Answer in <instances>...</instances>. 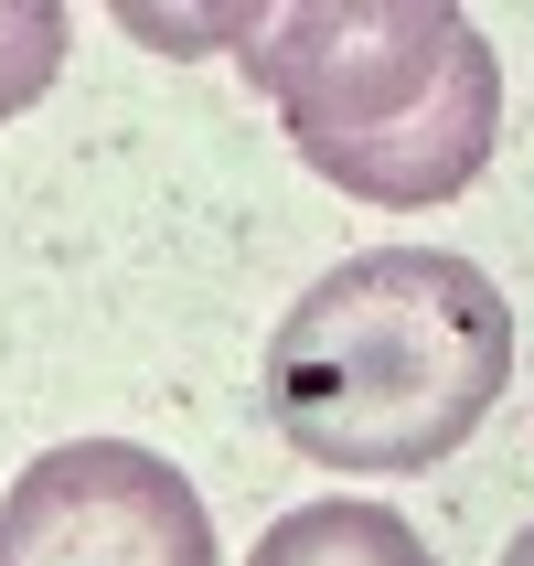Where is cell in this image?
Segmentation results:
<instances>
[{"instance_id": "cell-1", "label": "cell", "mask_w": 534, "mask_h": 566, "mask_svg": "<svg viewBox=\"0 0 534 566\" xmlns=\"http://www.w3.org/2000/svg\"><path fill=\"white\" fill-rule=\"evenodd\" d=\"M513 385V300L449 247H364L289 300L268 417L321 471H428Z\"/></svg>"}, {"instance_id": "cell-2", "label": "cell", "mask_w": 534, "mask_h": 566, "mask_svg": "<svg viewBox=\"0 0 534 566\" xmlns=\"http://www.w3.org/2000/svg\"><path fill=\"white\" fill-rule=\"evenodd\" d=\"M289 150L353 203H460L503 139V64L449 0H300L235 43Z\"/></svg>"}, {"instance_id": "cell-3", "label": "cell", "mask_w": 534, "mask_h": 566, "mask_svg": "<svg viewBox=\"0 0 534 566\" xmlns=\"http://www.w3.org/2000/svg\"><path fill=\"white\" fill-rule=\"evenodd\" d=\"M0 566H214V513L160 449L64 439L0 492Z\"/></svg>"}, {"instance_id": "cell-4", "label": "cell", "mask_w": 534, "mask_h": 566, "mask_svg": "<svg viewBox=\"0 0 534 566\" xmlns=\"http://www.w3.org/2000/svg\"><path fill=\"white\" fill-rule=\"evenodd\" d=\"M247 566H439V556H428V535L407 513H385V503H300L256 535Z\"/></svg>"}, {"instance_id": "cell-5", "label": "cell", "mask_w": 534, "mask_h": 566, "mask_svg": "<svg viewBox=\"0 0 534 566\" xmlns=\"http://www.w3.org/2000/svg\"><path fill=\"white\" fill-rule=\"evenodd\" d=\"M64 64V0H0V118H22Z\"/></svg>"}, {"instance_id": "cell-6", "label": "cell", "mask_w": 534, "mask_h": 566, "mask_svg": "<svg viewBox=\"0 0 534 566\" xmlns=\"http://www.w3.org/2000/svg\"><path fill=\"white\" fill-rule=\"evenodd\" d=\"M118 22L139 32V43H160V54H214V43H247L256 32V0L247 11H150V0H128Z\"/></svg>"}, {"instance_id": "cell-7", "label": "cell", "mask_w": 534, "mask_h": 566, "mask_svg": "<svg viewBox=\"0 0 534 566\" xmlns=\"http://www.w3.org/2000/svg\"><path fill=\"white\" fill-rule=\"evenodd\" d=\"M503 566H534V524H524V535H513V545H503Z\"/></svg>"}]
</instances>
